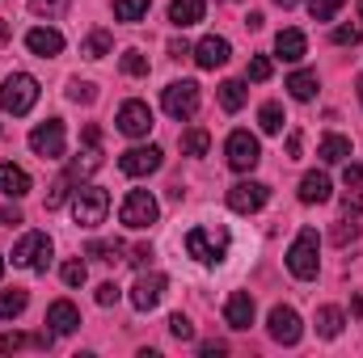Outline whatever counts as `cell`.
Masks as SVG:
<instances>
[{"label": "cell", "instance_id": "6da1fadb", "mask_svg": "<svg viewBox=\"0 0 363 358\" xmlns=\"http://www.w3.org/2000/svg\"><path fill=\"white\" fill-rule=\"evenodd\" d=\"M228 245H233V236L220 224H203V228H190L186 232V253L194 262H203V266H220L228 258Z\"/></svg>", "mask_w": 363, "mask_h": 358}, {"label": "cell", "instance_id": "7a4b0ae2", "mask_svg": "<svg viewBox=\"0 0 363 358\" xmlns=\"http://www.w3.org/2000/svg\"><path fill=\"white\" fill-rule=\"evenodd\" d=\"M34 101H38V81H34L30 72L4 76V85H0V110H4V114H30Z\"/></svg>", "mask_w": 363, "mask_h": 358}, {"label": "cell", "instance_id": "3957f363", "mask_svg": "<svg viewBox=\"0 0 363 358\" xmlns=\"http://www.w3.org/2000/svg\"><path fill=\"white\" fill-rule=\"evenodd\" d=\"M106 211H110V194H106L101 185H81V190L72 194V219H77L81 228L106 224Z\"/></svg>", "mask_w": 363, "mask_h": 358}, {"label": "cell", "instance_id": "277c9868", "mask_svg": "<svg viewBox=\"0 0 363 358\" xmlns=\"http://www.w3.org/2000/svg\"><path fill=\"white\" fill-rule=\"evenodd\" d=\"M51 253H55V245H51V236L47 232H26L17 245H13V266L21 270H43L51 266Z\"/></svg>", "mask_w": 363, "mask_h": 358}, {"label": "cell", "instance_id": "5b68a950", "mask_svg": "<svg viewBox=\"0 0 363 358\" xmlns=\"http://www.w3.org/2000/svg\"><path fill=\"white\" fill-rule=\"evenodd\" d=\"M287 270H291L300 282L317 278V270H321V258H317V232H313V228H304V232L291 241V249H287Z\"/></svg>", "mask_w": 363, "mask_h": 358}, {"label": "cell", "instance_id": "8992f818", "mask_svg": "<svg viewBox=\"0 0 363 358\" xmlns=\"http://www.w3.org/2000/svg\"><path fill=\"white\" fill-rule=\"evenodd\" d=\"M118 219L127 224V228H152L157 219H161V202L148 194V190H131L127 198H123V211H118Z\"/></svg>", "mask_w": 363, "mask_h": 358}, {"label": "cell", "instance_id": "52a82bcc", "mask_svg": "<svg viewBox=\"0 0 363 358\" xmlns=\"http://www.w3.org/2000/svg\"><path fill=\"white\" fill-rule=\"evenodd\" d=\"M161 105H165V114L178 118V122L194 118V114H199V85H194V81H174V85H165Z\"/></svg>", "mask_w": 363, "mask_h": 358}, {"label": "cell", "instance_id": "ba28073f", "mask_svg": "<svg viewBox=\"0 0 363 358\" xmlns=\"http://www.w3.org/2000/svg\"><path fill=\"white\" fill-rule=\"evenodd\" d=\"M224 156H228V169L233 173H250L262 161V148H258V139L250 131H233L228 144H224Z\"/></svg>", "mask_w": 363, "mask_h": 358}, {"label": "cell", "instance_id": "9c48e42d", "mask_svg": "<svg viewBox=\"0 0 363 358\" xmlns=\"http://www.w3.org/2000/svg\"><path fill=\"white\" fill-rule=\"evenodd\" d=\"M30 148H34V156H43V161H60V156H64V118L38 122V127L30 131Z\"/></svg>", "mask_w": 363, "mask_h": 358}, {"label": "cell", "instance_id": "30bf717a", "mask_svg": "<svg viewBox=\"0 0 363 358\" xmlns=\"http://www.w3.org/2000/svg\"><path fill=\"white\" fill-rule=\"evenodd\" d=\"M161 161H165V152H161L157 144H144V148H127V152L118 156V169H123L127 178H148V173L161 169Z\"/></svg>", "mask_w": 363, "mask_h": 358}, {"label": "cell", "instance_id": "8fae6325", "mask_svg": "<svg viewBox=\"0 0 363 358\" xmlns=\"http://www.w3.org/2000/svg\"><path fill=\"white\" fill-rule=\"evenodd\" d=\"M267 198H271V185H267V181H237V185L228 190V207H233L237 215H254V211H262Z\"/></svg>", "mask_w": 363, "mask_h": 358}, {"label": "cell", "instance_id": "7c38bea8", "mask_svg": "<svg viewBox=\"0 0 363 358\" xmlns=\"http://www.w3.org/2000/svg\"><path fill=\"white\" fill-rule=\"evenodd\" d=\"M165 291H169V278H165V274H157V270H152V274H140L135 287H131V308H135V312H152V308L165 299Z\"/></svg>", "mask_w": 363, "mask_h": 358}, {"label": "cell", "instance_id": "4fadbf2b", "mask_svg": "<svg viewBox=\"0 0 363 358\" xmlns=\"http://www.w3.org/2000/svg\"><path fill=\"white\" fill-rule=\"evenodd\" d=\"M114 122H118V131H123L127 139H144V135L152 131V110H148L144 101H123Z\"/></svg>", "mask_w": 363, "mask_h": 358}, {"label": "cell", "instance_id": "5bb4252c", "mask_svg": "<svg viewBox=\"0 0 363 358\" xmlns=\"http://www.w3.org/2000/svg\"><path fill=\"white\" fill-rule=\"evenodd\" d=\"M267 325H271V337L279 342V346H296V342H300V333H304V325H300V312H296V308H287V304L271 308Z\"/></svg>", "mask_w": 363, "mask_h": 358}, {"label": "cell", "instance_id": "9a60e30c", "mask_svg": "<svg viewBox=\"0 0 363 358\" xmlns=\"http://www.w3.org/2000/svg\"><path fill=\"white\" fill-rule=\"evenodd\" d=\"M228 55H233V47H228V38H220V34H207V38L194 47V64H199L203 72L224 68V64H228Z\"/></svg>", "mask_w": 363, "mask_h": 358}, {"label": "cell", "instance_id": "2e32d148", "mask_svg": "<svg viewBox=\"0 0 363 358\" xmlns=\"http://www.w3.org/2000/svg\"><path fill=\"white\" fill-rule=\"evenodd\" d=\"M224 325L237 329V333L254 325V295H250V291H233V295L224 299Z\"/></svg>", "mask_w": 363, "mask_h": 358}, {"label": "cell", "instance_id": "e0dca14e", "mask_svg": "<svg viewBox=\"0 0 363 358\" xmlns=\"http://www.w3.org/2000/svg\"><path fill=\"white\" fill-rule=\"evenodd\" d=\"M47 325H51L55 337L77 333V329H81V312H77V304H72V299H55V304L47 308Z\"/></svg>", "mask_w": 363, "mask_h": 358}, {"label": "cell", "instance_id": "ac0fdd59", "mask_svg": "<svg viewBox=\"0 0 363 358\" xmlns=\"http://www.w3.org/2000/svg\"><path fill=\"white\" fill-rule=\"evenodd\" d=\"M26 47H30L38 59H55V55L64 51V34H60V30H51V25H38V30H30V34H26Z\"/></svg>", "mask_w": 363, "mask_h": 358}, {"label": "cell", "instance_id": "d6986e66", "mask_svg": "<svg viewBox=\"0 0 363 358\" xmlns=\"http://www.w3.org/2000/svg\"><path fill=\"white\" fill-rule=\"evenodd\" d=\"M274 55H279L283 64H300V59L308 55V38H304L300 30H279V38H274Z\"/></svg>", "mask_w": 363, "mask_h": 358}, {"label": "cell", "instance_id": "ffe728a7", "mask_svg": "<svg viewBox=\"0 0 363 358\" xmlns=\"http://www.w3.org/2000/svg\"><path fill=\"white\" fill-rule=\"evenodd\" d=\"M300 202H304V207L330 202V178H325V173H317V169H313V173H304V178H300Z\"/></svg>", "mask_w": 363, "mask_h": 358}, {"label": "cell", "instance_id": "44dd1931", "mask_svg": "<svg viewBox=\"0 0 363 358\" xmlns=\"http://www.w3.org/2000/svg\"><path fill=\"white\" fill-rule=\"evenodd\" d=\"M0 194L26 198V194H30V173H26L21 165H0Z\"/></svg>", "mask_w": 363, "mask_h": 358}, {"label": "cell", "instance_id": "7402d4cb", "mask_svg": "<svg viewBox=\"0 0 363 358\" xmlns=\"http://www.w3.org/2000/svg\"><path fill=\"white\" fill-rule=\"evenodd\" d=\"M203 13H207V4H203V0H174V4H169V21H174L178 30L199 25V21H203Z\"/></svg>", "mask_w": 363, "mask_h": 358}, {"label": "cell", "instance_id": "603a6c76", "mask_svg": "<svg viewBox=\"0 0 363 358\" xmlns=\"http://www.w3.org/2000/svg\"><path fill=\"white\" fill-rule=\"evenodd\" d=\"M342 325H347V316H342V308H334V304H325V308H317V337H325V342H334V337L342 333Z\"/></svg>", "mask_w": 363, "mask_h": 358}, {"label": "cell", "instance_id": "cb8c5ba5", "mask_svg": "<svg viewBox=\"0 0 363 358\" xmlns=\"http://www.w3.org/2000/svg\"><path fill=\"white\" fill-rule=\"evenodd\" d=\"M317 156H321L325 165L351 161V139H347V135H325V139H321V148H317Z\"/></svg>", "mask_w": 363, "mask_h": 358}, {"label": "cell", "instance_id": "d4e9b609", "mask_svg": "<svg viewBox=\"0 0 363 358\" xmlns=\"http://www.w3.org/2000/svg\"><path fill=\"white\" fill-rule=\"evenodd\" d=\"M26 304H30V295H26L21 287H13V291H0V321H17V316L26 312Z\"/></svg>", "mask_w": 363, "mask_h": 358}, {"label": "cell", "instance_id": "484cf974", "mask_svg": "<svg viewBox=\"0 0 363 358\" xmlns=\"http://www.w3.org/2000/svg\"><path fill=\"white\" fill-rule=\"evenodd\" d=\"M287 93L296 101H313L317 97V72H291L287 76Z\"/></svg>", "mask_w": 363, "mask_h": 358}, {"label": "cell", "instance_id": "4316f807", "mask_svg": "<svg viewBox=\"0 0 363 358\" xmlns=\"http://www.w3.org/2000/svg\"><path fill=\"white\" fill-rule=\"evenodd\" d=\"M110 47H114V38H110L106 30H89V38L81 42V55H85V59H106Z\"/></svg>", "mask_w": 363, "mask_h": 358}, {"label": "cell", "instance_id": "83f0119b", "mask_svg": "<svg viewBox=\"0 0 363 358\" xmlns=\"http://www.w3.org/2000/svg\"><path fill=\"white\" fill-rule=\"evenodd\" d=\"M283 122H287V114H283V105H279V101H267V105L258 110V127H262L267 135H279V131H283Z\"/></svg>", "mask_w": 363, "mask_h": 358}, {"label": "cell", "instance_id": "f1b7e54d", "mask_svg": "<svg viewBox=\"0 0 363 358\" xmlns=\"http://www.w3.org/2000/svg\"><path fill=\"white\" fill-rule=\"evenodd\" d=\"M85 258H93V262H123V245L118 241H89V249H85Z\"/></svg>", "mask_w": 363, "mask_h": 358}, {"label": "cell", "instance_id": "f546056e", "mask_svg": "<svg viewBox=\"0 0 363 358\" xmlns=\"http://www.w3.org/2000/svg\"><path fill=\"white\" fill-rule=\"evenodd\" d=\"M220 105H224L228 114H237V110L245 105V81H224V85H220Z\"/></svg>", "mask_w": 363, "mask_h": 358}, {"label": "cell", "instance_id": "4dcf8cb0", "mask_svg": "<svg viewBox=\"0 0 363 358\" xmlns=\"http://www.w3.org/2000/svg\"><path fill=\"white\" fill-rule=\"evenodd\" d=\"M97 165H101V152H97V148H85V152H81V156L72 161V169H68V181L89 178V173L97 169Z\"/></svg>", "mask_w": 363, "mask_h": 358}, {"label": "cell", "instance_id": "1f68e13d", "mask_svg": "<svg viewBox=\"0 0 363 358\" xmlns=\"http://www.w3.org/2000/svg\"><path fill=\"white\" fill-rule=\"evenodd\" d=\"M207 148H211V135H207L203 127H194V131L182 135V152H186V156H207Z\"/></svg>", "mask_w": 363, "mask_h": 358}, {"label": "cell", "instance_id": "d6a6232c", "mask_svg": "<svg viewBox=\"0 0 363 358\" xmlns=\"http://www.w3.org/2000/svg\"><path fill=\"white\" fill-rule=\"evenodd\" d=\"M152 0H114V17L118 21H144Z\"/></svg>", "mask_w": 363, "mask_h": 358}, {"label": "cell", "instance_id": "836d02e7", "mask_svg": "<svg viewBox=\"0 0 363 358\" xmlns=\"http://www.w3.org/2000/svg\"><path fill=\"white\" fill-rule=\"evenodd\" d=\"M118 64H123V72H127V76H148V55H144V51H135V47H131V51H123V59H118Z\"/></svg>", "mask_w": 363, "mask_h": 358}, {"label": "cell", "instance_id": "e575fe53", "mask_svg": "<svg viewBox=\"0 0 363 358\" xmlns=\"http://www.w3.org/2000/svg\"><path fill=\"white\" fill-rule=\"evenodd\" d=\"M68 101L93 105V101H97V85H89V81H68Z\"/></svg>", "mask_w": 363, "mask_h": 358}, {"label": "cell", "instance_id": "d590c367", "mask_svg": "<svg viewBox=\"0 0 363 358\" xmlns=\"http://www.w3.org/2000/svg\"><path fill=\"white\" fill-rule=\"evenodd\" d=\"M359 236V215H347V219H338V228H334V245H351Z\"/></svg>", "mask_w": 363, "mask_h": 358}, {"label": "cell", "instance_id": "8d00e7d4", "mask_svg": "<svg viewBox=\"0 0 363 358\" xmlns=\"http://www.w3.org/2000/svg\"><path fill=\"white\" fill-rule=\"evenodd\" d=\"M347 0H308V13H313V21H334V13L342 8Z\"/></svg>", "mask_w": 363, "mask_h": 358}, {"label": "cell", "instance_id": "74e56055", "mask_svg": "<svg viewBox=\"0 0 363 358\" xmlns=\"http://www.w3.org/2000/svg\"><path fill=\"white\" fill-rule=\"evenodd\" d=\"M271 72H274L271 59H267V55H254L250 68H245V81H258V85H262V81H271Z\"/></svg>", "mask_w": 363, "mask_h": 358}, {"label": "cell", "instance_id": "f35d334b", "mask_svg": "<svg viewBox=\"0 0 363 358\" xmlns=\"http://www.w3.org/2000/svg\"><path fill=\"white\" fill-rule=\"evenodd\" d=\"M60 274H64V282H68V287H85V278H89V270H85V262H81V258L64 262V270H60Z\"/></svg>", "mask_w": 363, "mask_h": 358}, {"label": "cell", "instance_id": "ab89813d", "mask_svg": "<svg viewBox=\"0 0 363 358\" xmlns=\"http://www.w3.org/2000/svg\"><path fill=\"white\" fill-rule=\"evenodd\" d=\"M169 333H174L178 342H194V325H190L182 312H174V316H169Z\"/></svg>", "mask_w": 363, "mask_h": 358}, {"label": "cell", "instance_id": "60d3db41", "mask_svg": "<svg viewBox=\"0 0 363 358\" xmlns=\"http://www.w3.org/2000/svg\"><path fill=\"white\" fill-rule=\"evenodd\" d=\"M30 8H34L38 17H60V13L68 8V0H30Z\"/></svg>", "mask_w": 363, "mask_h": 358}, {"label": "cell", "instance_id": "b9f144b4", "mask_svg": "<svg viewBox=\"0 0 363 358\" xmlns=\"http://www.w3.org/2000/svg\"><path fill=\"white\" fill-rule=\"evenodd\" d=\"M118 299H123V291H118V282H101V287H97V304H101V308H114Z\"/></svg>", "mask_w": 363, "mask_h": 358}, {"label": "cell", "instance_id": "7bdbcfd3", "mask_svg": "<svg viewBox=\"0 0 363 358\" xmlns=\"http://www.w3.org/2000/svg\"><path fill=\"white\" fill-rule=\"evenodd\" d=\"M359 38H363L359 25H338V30H334V42H338V47H355Z\"/></svg>", "mask_w": 363, "mask_h": 358}, {"label": "cell", "instance_id": "ee69618b", "mask_svg": "<svg viewBox=\"0 0 363 358\" xmlns=\"http://www.w3.org/2000/svg\"><path fill=\"white\" fill-rule=\"evenodd\" d=\"M64 198H68V178H60L55 185H51V194H47V211L64 207Z\"/></svg>", "mask_w": 363, "mask_h": 358}, {"label": "cell", "instance_id": "f6af8a7d", "mask_svg": "<svg viewBox=\"0 0 363 358\" xmlns=\"http://www.w3.org/2000/svg\"><path fill=\"white\" fill-rule=\"evenodd\" d=\"M26 342H30V337H21V333H0V354H17Z\"/></svg>", "mask_w": 363, "mask_h": 358}, {"label": "cell", "instance_id": "bcb514c9", "mask_svg": "<svg viewBox=\"0 0 363 358\" xmlns=\"http://www.w3.org/2000/svg\"><path fill=\"white\" fill-rule=\"evenodd\" d=\"M342 185H347V190H363V169L359 165H347V169H342Z\"/></svg>", "mask_w": 363, "mask_h": 358}, {"label": "cell", "instance_id": "7dc6e473", "mask_svg": "<svg viewBox=\"0 0 363 358\" xmlns=\"http://www.w3.org/2000/svg\"><path fill=\"white\" fill-rule=\"evenodd\" d=\"M127 262H131V266H140V270H144V266H148V262H152V245H135Z\"/></svg>", "mask_w": 363, "mask_h": 358}, {"label": "cell", "instance_id": "c3c4849f", "mask_svg": "<svg viewBox=\"0 0 363 358\" xmlns=\"http://www.w3.org/2000/svg\"><path fill=\"white\" fill-rule=\"evenodd\" d=\"M199 354H203V358H220V354H228V346H224V342H203V346H199Z\"/></svg>", "mask_w": 363, "mask_h": 358}, {"label": "cell", "instance_id": "681fc988", "mask_svg": "<svg viewBox=\"0 0 363 358\" xmlns=\"http://www.w3.org/2000/svg\"><path fill=\"white\" fill-rule=\"evenodd\" d=\"M169 55H174V59H186V55H194V47H190L186 38H174V42H169Z\"/></svg>", "mask_w": 363, "mask_h": 358}, {"label": "cell", "instance_id": "f907efd6", "mask_svg": "<svg viewBox=\"0 0 363 358\" xmlns=\"http://www.w3.org/2000/svg\"><path fill=\"white\" fill-rule=\"evenodd\" d=\"M0 224H4V228L21 224V211H17V207H4V211H0Z\"/></svg>", "mask_w": 363, "mask_h": 358}, {"label": "cell", "instance_id": "816d5d0a", "mask_svg": "<svg viewBox=\"0 0 363 358\" xmlns=\"http://www.w3.org/2000/svg\"><path fill=\"white\" fill-rule=\"evenodd\" d=\"M85 144H89V148H97V144H101V131H97V127H85Z\"/></svg>", "mask_w": 363, "mask_h": 358}, {"label": "cell", "instance_id": "f5cc1de1", "mask_svg": "<svg viewBox=\"0 0 363 358\" xmlns=\"http://www.w3.org/2000/svg\"><path fill=\"white\" fill-rule=\"evenodd\" d=\"M287 156H300V135H296V131L287 135Z\"/></svg>", "mask_w": 363, "mask_h": 358}, {"label": "cell", "instance_id": "db71d44e", "mask_svg": "<svg viewBox=\"0 0 363 358\" xmlns=\"http://www.w3.org/2000/svg\"><path fill=\"white\" fill-rule=\"evenodd\" d=\"M9 34H13V25H9V21H4V17H0V47H4V42H9Z\"/></svg>", "mask_w": 363, "mask_h": 358}, {"label": "cell", "instance_id": "11a10c76", "mask_svg": "<svg viewBox=\"0 0 363 358\" xmlns=\"http://www.w3.org/2000/svg\"><path fill=\"white\" fill-rule=\"evenodd\" d=\"M355 316H359V321H363V291H359V295H355Z\"/></svg>", "mask_w": 363, "mask_h": 358}, {"label": "cell", "instance_id": "9f6ffc18", "mask_svg": "<svg viewBox=\"0 0 363 358\" xmlns=\"http://www.w3.org/2000/svg\"><path fill=\"white\" fill-rule=\"evenodd\" d=\"M274 4H279V8H296L300 0H274Z\"/></svg>", "mask_w": 363, "mask_h": 358}, {"label": "cell", "instance_id": "6f0895ef", "mask_svg": "<svg viewBox=\"0 0 363 358\" xmlns=\"http://www.w3.org/2000/svg\"><path fill=\"white\" fill-rule=\"evenodd\" d=\"M355 13H359V21H363V0H355ZM359 30H363V25H359Z\"/></svg>", "mask_w": 363, "mask_h": 358}, {"label": "cell", "instance_id": "680465c9", "mask_svg": "<svg viewBox=\"0 0 363 358\" xmlns=\"http://www.w3.org/2000/svg\"><path fill=\"white\" fill-rule=\"evenodd\" d=\"M355 89H359V101H363V76H359V81H355Z\"/></svg>", "mask_w": 363, "mask_h": 358}, {"label": "cell", "instance_id": "91938a15", "mask_svg": "<svg viewBox=\"0 0 363 358\" xmlns=\"http://www.w3.org/2000/svg\"><path fill=\"white\" fill-rule=\"evenodd\" d=\"M0 278H4V258H0Z\"/></svg>", "mask_w": 363, "mask_h": 358}]
</instances>
